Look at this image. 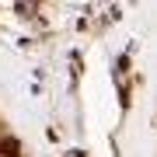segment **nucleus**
Segmentation results:
<instances>
[{"mask_svg": "<svg viewBox=\"0 0 157 157\" xmlns=\"http://www.w3.org/2000/svg\"><path fill=\"white\" fill-rule=\"evenodd\" d=\"M0 157H21V143L14 136H4L0 140Z\"/></svg>", "mask_w": 157, "mask_h": 157, "instance_id": "nucleus-1", "label": "nucleus"}]
</instances>
